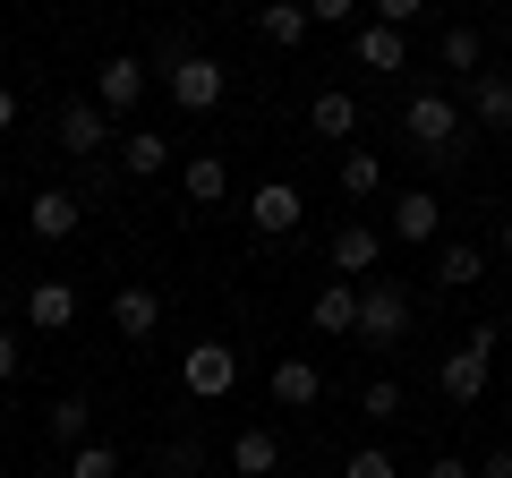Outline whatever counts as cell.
I'll list each match as a JSON object with an SVG mask.
<instances>
[{
    "instance_id": "d6a6232c",
    "label": "cell",
    "mask_w": 512,
    "mask_h": 478,
    "mask_svg": "<svg viewBox=\"0 0 512 478\" xmlns=\"http://www.w3.org/2000/svg\"><path fill=\"white\" fill-rule=\"evenodd\" d=\"M316 26H359V0H308Z\"/></svg>"
},
{
    "instance_id": "8fae6325",
    "label": "cell",
    "mask_w": 512,
    "mask_h": 478,
    "mask_svg": "<svg viewBox=\"0 0 512 478\" xmlns=\"http://www.w3.org/2000/svg\"><path fill=\"white\" fill-rule=\"evenodd\" d=\"M299 214H308V197H299L291 180H265V188H256V197H248V222H256V231H265V239L299 231Z\"/></svg>"
},
{
    "instance_id": "277c9868",
    "label": "cell",
    "mask_w": 512,
    "mask_h": 478,
    "mask_svg": "<svg viewBox=\"0 0 512 478\" xmlns=\"http://www.w3.org/2000/svg\"><path fill=\"white\" fill-rule=\"evenodd\" d=\"M146 86H154V60H137V52H111V60H94V103H103L111 120L146 103Z\"/></svg>"
},
{
    "instance_id": "cb8c5ba5",
    "label": "cell",
    "mask_w": 512,
    "mask_h": 478,
    "mask_svg": "<svg viewBox=\"0 0 512 478\" xmlns=\"http://www.w3.org/2000/svg\"><path fill=\"white\" fill-rule=\"evenodd\" d=\"M43 427H52V444H94V410H86V393H60L52 410H43Z\"/></svg>"
},
{
    "instance_id": "30bf717a",
    "label": "cell",
    "mask_w": 512,
    "mask_h": 478,
    "mask_svg": "<svg viewBox=\"0 0 512 478\" xmlns=\"http://www.w3.org/2000/svg\"><path fill=\"white\" fill-rule=\"evenodd\" d=\"M325 257H333V274H342V282H359V274H376V257H384V231H376V222H342Z\"/></svg>"
},
{
    "instance_id": "7402d4cb",
    "label": "cell",
    "mask_w": 512,
    "mask_h": 478,
    "mask_svg": "<svg viewBox=\"0 0 512 478\" xmlns=\"http://www.w3.org/2000/svg\"><path fill=\"white\" fill-rule=\"evenodd\" d=\"M180 188H188V205H222L231 197V163H222V154H188Z\"/></svg>"
},
{
    "instance_id": "3957f363",
    "label": "cell",
    "mask_w": 512,
    "mask_h": 478,
    "mask_svg": "<svg viewBox=\"0 0 512 478\" xmlns=\"http://www.w3.org/2000/svg\"><path fill=\"white\" fill-rule=\"evenodd\" d=\"M163 86H171V103H180V111H222L231 69H222L214 52H180V60H163Z\"/></svg>"
},
{
    "instance_id": "4fadbf2b",
    "label": "cell",
    "mask_w": 512,
    "mask_h": 478,
    "mask_svg": "<svg viewBox=\"0 0 512 478\" xmlns=\"http://www.w3.org/2000/svg\"><path fill=\"white\" fill-rule=\"evenodd\" d=\"M282 470V436L274 427H239L231 436V478H274Z\"/></svg>"
},
{
    "instance_id": "6da1fadb",
    "label": "cell",
    "mask_w": 512,
    "mask_h": 478,
    "mask_svg": "<svg viewBox=\"0 0 512 478\" xmlns=\"http://www.w3.org/2000/svg\"><path fill=\"white\" fill-rule=\"evenodd\" d=\"M402 137L427 154V171H453L461 154H470V137H461V103H453V94H436V86L402 103Z\"/></svg>"
},
{
    "instance_id": "74e56055",
    "label": "cell",
    "mask_w": 512,
    "mask_h": 478,
    "mask_svg": "<svg viewBox=\"0 0 512 478\" xmlns=\"http://www.w3.org/2000/svg\"><path fill=\"white\" fill-rule=\"evenodd\" d=\"M0 316H9V282H0Z\"/></svg>"
},
{
    "instance_id": "4316f807",
    "label": "cell",
    "mask_w": 512,
    "mask_h": 478,
    "mask_svg": "<svg viewBox=\"0 0 512 478\" xmlns=\"http://www.w3.org/2000/svg\"><path fill=\"white\" fill-rule=\"evenodd\" d=\"M69 478H120V453H111L103 436H94V444H77V453H69Z\"/></svg>"
},
{
    "instance_id": "2e32d148",
    "label": "cell",
    "mask_w": 512,
    "mask_h": 478,
    "mask_svg": "<svg viewBox=\"0 0 512 478\" xmlns=\"http://www.w3.org/2000/svg\"><path fill=\"white\" fill-rule=\"evenodd\" d=\"M350 52H359V69L393 77V69H402V60H410V43H402V26H376V18H367L359 35H350Z\"/></svg>"
},
{
    "instance_id": "f1b7e54d",
    "label": "cell",
    "mask_w": 512,
    "mask_h": 478,
    "mask_svg": "<svg viewBox=\"0 0 512 478\" xmlns=\"http://www.w3.org/2000/svg\"><path fill=\"white\" fill-rule=\"evenodd\" d=\"M342 478H402V470H393V453H376V444H359V453L342 461Z\"/></svg>"
},
{
    "instance_id": "83f0119b",
    "label": "cell",
    "mask_w": 512,
    "mask_h": 478,
    "mask_svg": "<svg viewBox=\"0 0 512 478\" xmlns=\"http://www.w3.org/2000/svg\"><path fill=\"white\" fill-rule=\"evenodd\" d=\"M359 419H402V385H393V376H376V385L359 393Z\"/></svg>"
},
{
    "instance_id": "8992f818",
    "label": "cell",
    "mask_w": 512,
    "mask_h": 478,
    "mask_svg": "<svg viewBox=\"0 0 512 478\" xmlns=\"http://www.w3.org/2000/svg\"><path fill=\"white\" fill-rule=\"evenodd\" d=\"M487 368H495V325H470V342L453 350V359H444V402H478V393H487Z\"/></svg>"
},
{
    "instance_id": "484cf974",
    "label": "cell",
    "mask_w": 512,
    "mask_h": 478,
    "mask_svg": "<svg viewBox=\"0 0 512 478\" xmlns=\"http://www.w3.org/2000/svg\"><path fill=\"white\" fill-rule=\"evenodd\" d=\"M308 129H316V137H359V103H350L342 86L316 94V103H308Z\"/></svg>"
},
{
    "instance_id": "d4e9b609",
    "label": "cell",
    "mask_w": 512,
    "mask_h": 478,
    "mask_svg": "<svg viewBox=\"0 0 512 478\" xmlns=\"http://www.w3.org/2000/svg\"><path fill=\"white\" fill-rule=\"evenodd\" d=\"M333 180H342V197H350V205L384 197V163H376V154H367V146H350V154H342V171H333Z\"/></svg>"
},
{
    "instance_id": "9c48e42d",
    "label": "cell",
    "mask_w": 512,
    "mask_h": 478,
    "mask_svg": "<svg viewBox=\"0 0 512 478\" xmlns=\"http://www.w3.org/2000/svg\"><path fill=\"white\" fill-rule=\"evenodd\" d=\"M77 222H86V197H77V188H35V197H26V231L35 239H69Z\"/></svg>"
},
{
    "instance_id": "5b68a950",
    "label": "cell",
    "mask_w": 512,
    "mask_h": 478,
    "mask_svg": "<svg viewBox=\"0 0 512 478\" xmlns=\"http://www.w3.org/2000/svg\"><path fill=\"white\" fill-rule=\"evenodd\" d=\"M180 385L197 393V402H231V385H239V350H231V342H188Z\"/></svg>"
},
{
    "instance_id": "f35d334b",
    "label": "cell",
    "mask_w": 512,
    "mask_h": 478,
    "mask_svg": "<svg viewBox=\"0 0 512 478\" xmlns=\"http://www.w3.org/2000/svg\"><path fill=\"white\" fill-rule=\"evenodd\" d=\"M504 410H512V385H504Z\"/></svg>"
},
{
    "instance_id": "ba28073f",
    "label": "cell",
    "mask_w": 512,
    "mask_h": 478,
    "mask_svg": "<svg viewBox=\"0 0 512 478\" xmlns=\"http://www.w3.org/2000/svg\"><path fill=\"white\" fill-rule=\"evenodd\" d=\"M120 137H111V111L94 103V94H77L69 111H60V154H77V163H94V154H111Z\"/></svg>"
},
{
    "instance_id": "7c38bea8",
    "label": "cell",
    "mask_w": 512,
    "mask_h": 478,
    "mask_svg": "<svg viewBox=\"0 0 512 478\" xmlns=\"http://www.w3.org/2000/svg\"><path fill=\"white\" fill-rule=\"evenodd\" d=\"M461 94H470V120H478V129H495V137L512 129V77H504V69L461 77Z\"/></svg>"
},
{
    "instance_id": "836d02e7",
    "label": "cell",
    "mask_w": 512,
    "mask_h": 478,
    "mask_svg": "<svg viewBox=\"0 0 512 478\" xmlns=\"http://www.w3.org/2000/svg\"><path fill=\"white\" fill-rule=\"evenodd\" d=\"M427 478H478V470H470V461H453V453H436V461H427Z\"/></svg>"
},
{
    "instance_id": "52a82bcc",
    "label": "cell",
    "mask_w": 512,
    "mask_h": 478,
    "mask_svg": "<svg viewBox=\"0 0 512 478\" xmlns=\"http://www.w3.org/2000/svg\"><path fill=\"white\" fill-rule=\"evenodd\" d=\"M393 214H384V239H402V248H427V239L444 231V197L436 188H402V197H384Z\"/></svg>"
},
{
    "instance_id": "7a4b0ae2",
    "label": "cell",
    "mask_w": 512,
    "mask_h": 478,
    "mask_svg": "<svg viewBox=\"0 0 512 478\" xmlns=\"http://www.w3.org/2000/svg\"><path fill=\"white\" fill-rule=\"evenodd\" d=\"M410 325H419V299H410V282H393V274L359 282V333H350L359 350H402Z\"/></svg>"
},
{
    "instance_id": "603a6c76",
    "label": "cell",
    "mask_w": 512,
    "mask_h": 478,
    "mask_svg": "<svg viewBox=\"0 0 512 478\" xmlns=\"http://www.w3.org/2000/svg\"><path fill=\"white\" fill-rule=\"evenodd\" d=\"M69 316H77V291H69V282H35V291H26V325H35V333H60Z\"/></svg>"
},
{
    "instance_id": "ffe728a7",
    "label": "cell",
    "mask_w": 512,
    "mask_h": 478,
    "mask_svg": "<svg viewBox=\"0 0 512 478\" xmlns=\"http://www.w3.org/2000/svg\"><path fill=\"white\" fill-rule=\"evenodd\" d=\"M436 282H444V291H478V282H487V248L444 239V248H436Z\"/></svg>"
},
{
    "instance_id": "4dcf8cb0",
    "label": "cell",
    "mask_w": 512,
    "mask_h": 478,
    "mask_svg": "<svg viewBox=\"0 0 512 478\" xmlns=\"http://www.w3.org/2000/svg\"><path fill=\"white\" fill-rule=\"evenodd\" d=\"M18 368H26V342H18V325H0V385H18Z\"/></svg>"
},
{
    "instance_id": "f546056e",
    "label": "cell",
    "mask_w": 512,
    "mask_h": 478,
    "mask_svg": "<svg viewBox=\"0 0 512 478\" xmlns=\"http://www.w3.org/2000/svg\"><path fill=\"white\" fill-rule=\"evenodd\" d=\"M205 470V444H163V478H197Z\"/></svg>"
},
{
    "instance_id": "ac0fdd59",
    "label": "cell",
    "mask_w": 512,
    "mask_h": 478,
    "mask_svg": "<svg viewBox=\"0 0 512 478\" xmlns=\"http://www.w3.org/2000/svg\"><path fill=\"white\" fill-rule=\"evenodd\" d=\"M308 325L316 333H359V282H325L308 299Z\"/></svg>"
},
{
    "instance_id": "e575fe53",
    "label": "cell",
    "mask_w": 512,
    "mask_h": 478,
    "mask_svg": "<svg viewBox=\"0 0 512 478\" xmlns=\"http://www.w3.org/2000/svg\"><path fill=\"white\" fill-rule=\"evenodd\" d=\"M478 478H512V453H487V461H478Z\"/></svg>"
},
{
    "instance_id": "e0dca14e",
    "label": "cell",
    "mask_w": 512,
    "mask_h": 478,
    "mask_svg": "<svg viewBox=\"0 0 512 478\" xmlns=\"http://www.w3.org/2000/svg\"><path fill=\"white\" fill-rule=\"evenodd\" d=\"M163 171H171V137L163 129L120 137V180H163Z\"/></svg>"
},
{
    "instance_id": "5bb4252c",
    "label": "cell",
    "mask_w": 512,
    "mask_h": 478,
    "mask_svg": "<svg viewBox=\"0 0 512 478\" xmlns=\"http://www.w3.org/2000/svg\"><path fill=\"white\" fill-rule=\"evenodd\" d=\"M256 35H265V43H282V52H299V43L316 35L308 0H265V9H256Z\"/></svg>"
},
{
    "instance_id": "8d00e7d4",
    "label": "cell",
    "mask_w": 512,
    "mask_h": 478,
    "mask_svg": "<svg viewBox=\"0 0 512 478\" xmlns=\"http://www.w3.org/2000/svg\"><path fill=\"white\" fill-rule=\"evenodd\" d=\"M495 248H504V257H512V214H504V231H495Z\"/></svg>"
},
{
    "instance_id": "9a60e30c",
    "label": "cell",
    "mask_w": 512,
    "mask_h": 478,
    "mask_svg": "<svg viewBox=\"0 0 512 478\" xmlns=\"http://www.w3.org/2000/svg\"><path fill=\"white\" fill-rule=\"evenodd\" d=\"M111 325H120V342H146V333L163 325V291H146V282H128V291L111 299Z\"/></svg>"
},
{
    "instance_id": "1f68e13d",
    "label": "cell",
    "mask_w": 512,
    "mask_h": 478,
    "mask_svg": "<svg viewBox=\"0 0 512 478\" xmlns=\"http://www.w3.org/2000/svg\"><path fill=\"white\" fill-rule=\"evenodd\" d=\"M376 9V26H410V18H427V0H367Z\"/></svg>"
},
{
    "instance_id": "d590c367",
    "label": "cell",
    "mask_w": 512,
    "mask_h": 478,
    "mask_svg": "<svg viewBox=\"0 0 512 478\" xmlns=\"http://www.w3.org/2000/svg\"><path fill=\"white\" fill-rule=\"evenodd\" d=\"M9 129H18V94L0 86V137H9Z\"/></svg>"
},
{
    "instance_id": "d6986e66",
    "label": "cell",
    "mask_w": 512,
    "mask_h": 478,
    "mask_svg": "<svg viewBox=\"0 0 512 478\" xmlns=\"http://www.w3.org/2000/svg\"><path fill=\"white\" fill-rule=\"evenodd\" d=\"M274 402L282 410H316V393H325V376H316V359H274Z\"/></svg>"
},
{
    "instance_id": "44dd1931",
    "label": "cell",
    "mask_w": 512,
    "mask_h": 478,
    "mask_svg": "<svg viewBox=\"0 0 512 478\" xmlns=\"http://www.w3.org/2000/svg\"><path fill=\"white\" fill-rule=\"evenodd\" d=\"M436 69L478 77V69H487V35H478V26H444V35H436Z\"/></svg>"
}]
</instances>
